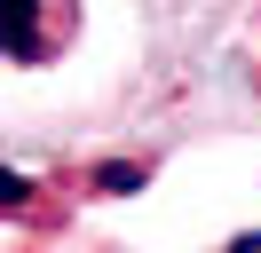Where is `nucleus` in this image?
<instances>
[{"label": "nucleus", "mask_w": 261, "mask_h": 253, "mask_svg": "<svg viewBox=\"0 0 261 253\" xmlns=\"http://www.w3.org/2000/svg\"><path fill=\"white\" fill-rule=\"evenodd\" d=\"M48 32H40V0H0V56H40Z\"/></svg>", "instance_id": "1"}, {"label": "nucleus", "mask_w": 261, "mask_h": 253, "mask_svg": "<svg viewBox=\"0 0 261 253\" xmlns=\"http://www.w3.org/2000/svg\"><path fill=\"white\" fill-rule=\"evenodd\" d=\"M150 174L143 166H127V158H111V166H95V190H143Z\"/></svg>", "instance_id": "2"}, {"label": "nucleus", "mask_w": 261, "mask_h": 253, "mask_svg": "<svg viewBox=\"0 0 261 253\" xmlns=\"http://www.w3.org/2000/svg\"><path fill=\"white\" fill-rule=\"evenodd\" d=\"M32 198H40V190L24 182V174H8V166H0V214H24Z\"/></svg>", "instance_id": "3"}, {"label": "nucleus", "mask_w": 261, "mask_h": 253, "mask_svg": "<svg viewBox=\"0 0 261 253\" xmlns=\"http://www.w3.org/2000/svg\"><path fill=\"white\" fill-rule=\"evenodd\" d=\"M229 253H261V237H238V245H229Z\"/></svg>", "instance_id": "4"}]
</instances>
